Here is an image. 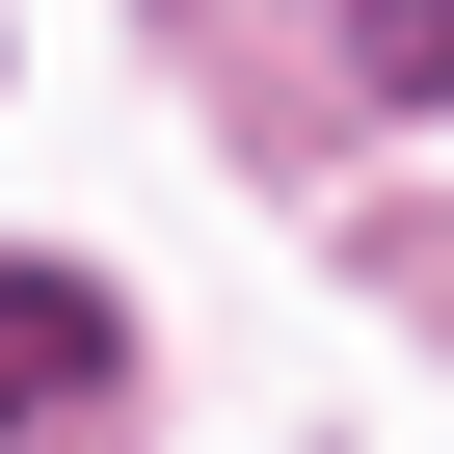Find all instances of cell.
<instances>
[{
	"label": "cell",
	"mask_w": 454,
	"mask_h": 454,
	"mask_svg": "<svg viewBox=\"0 0 454 454\" xmlns=\"http://www.w3.org/2000/svg\"><path fill=\"white\" fill-rule=\"evenodd\" d=\"M374 81H401V107H454V0H374Z\"/></svg>",
	"instance_id": "2"
},
{
	"label": "cell",
	"mask_w": 454,
	"mask_h": 454,
	"mask_svg": "<svg viewBox=\"0 0 454 454\" xmlns=\"http://www.w3.org/2000/svg\"><path fill=\"white\" fill-rule=\"evenodd\" d=\"M27 427H107V294L27 268Z\"/></svg>",
	"instance_id": "1"
}]
</instances>
